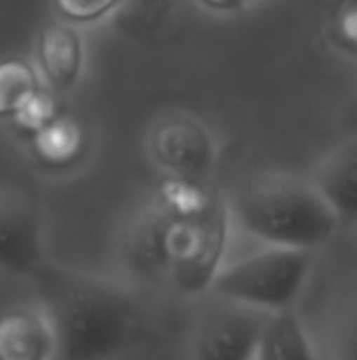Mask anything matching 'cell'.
I'll return each instance as SVG.
<instances>
[{
    "instance_id": "cell-10",
    "label": "cell",
    "mask_w": 357,
    "mask_h": 360,
    "mask_svg": "<svg viewBox=\"0 0 357 360\" xmlns=\"http://www.w3.org/2000/svg\"><path fill=\"white\" fill-rule=\"evenodd\" d=\"M38 59L48 84L59 91L72 89L78 82L84 63L80 34L67 23H48L38 40Z\"/></svg>"
},
{
    "instance_id": "cell-18",
    "label": "cell",
    "mask_w": 357,
    "mask_h": 360,
    "mask_svg": "<svg viewBox=\"0 0 357 360\" xmlns=\"http://www.w3.org/2000/svg\"><path fill=\"white\" fill-rule=\"evenodd\" d=\"M252 2H259V0H246V4H252Z\"/></svg>"
},
{
    "instance_id": "cell-9",
    "label": "cell",
    "mask_w": 357,
    "mask_h": 360,
    "mask_svg": "<svg viewBox=\"0 0 357 360\" xmlns=\"http://www.w3.org/2000/svg\"><path fill=\"white\" fill-rule=\"evenodd\" d=\"M311 179L341 221H357V135L328 152Z\"/></svg>"
},
{
    "instance_id": "cell-15",
    "label": "cell",
    "mask_w": 357,
    "mask_h": 360,
    "mask_svg": "<svg viewBox=\"0 0 357 360\" xmlns=\"http://www.w3.org/2000/svg\"><path fill=\"white\" fill-rule=\"evenodd\" d=\"M124 0H55L57 13L74 23H95L109 17Z\"/></svg>"
},
{
    "instance_id": "cell-1",
    "label": "cell",
    "mask_w": 357,
    "mask_h": 360,
    "mask_svg": "<svg viewBox=\"0 0 357 360\" xmlns=\"http://www.w3.org/2000/svg\"><path fill=\"white\" fill-rule=\"evenodd\" d=\"M231 224L229 200L206 181L166 177L122 228L120 266L141 283L200 297L225 266Z\"/></svg>"
},
{
    "instance_id": "cell-17",
    "label": "cell",
    "mask_w": 357,
    "mask_h": 360,
    "mask_svg": "<svg viewBox=\"0 0 357 360\" xmlns=\"http://www.w3.org/2000/svg\"><path fill=\"white\" fill-rule=\"evenodd\" d=\"M196 2L215 15H231L246 6V0H196Z\"/></svg>"
},
{
    "instance_id": "cell-3",
    "label": "cell",
    "mask_w": 357,
    "mask_h": 360,
    "mask_svg": "<svg viewBox=\"0 0 357 360\" xmlns=\"http://www.w3.org/2000/svg\"><path fill=\"white\" fill-rule=\"evenodd\" d=\"M229 209L240 230L267 247L314 251L343 224L314 179L292 173H263L248 179L229 200Z\"/></svg>"
},
{
    "instance_id": "cell-16",
    "label": "cell",
    "mask_w": 357,
    "mask_h": 360,
    "mask_svg": "<svg viewBox=\"0 0 357 360\" xmlns=\"http://www.w3.org/2000/svg\"><path fill=\"white\" fill-rule=\"evenodd\" d=\"M337 30L345 42H349L351 46H357V4L341 13Z\"/></svg>"
},
{
    "instance_id": "cell-12",
    "label": "cell",
    "mask_w": 357,
    "mask_h": 360,
    "mask_svg": "<svg viewBox=\"0 0 357 360\" xmlns=\"http://www.w3.org/2000/svg\"><path fill=\"white\" fill-rule=\"evenodd\" d=\"M326 329L330 359L357 360V278L337 293Z\"/></svg>"
},
{
    "instance_id": "cell-5",
    "label": "cell",
    "mask_w": 357,
    "mask_h": 360,
    "mask_svg": "<svg viewBox=\"0 0 357 360\" xmlns=\"http://www.w3.org/2000/svg\"><path fill=\"white\" fill-rule=\"evenodd\" d=\"M147 154L168 177L206 181L217 165V141L198 116L170 112L151 127Z\"/></svg>"
},
{
    "instance_id": "cell-6",
    "label": "cell",
    "mask_w": 357,
    "mask_h": 360,
    "mask_svg": "<svg viewBox=\"0 0 357 360\" xmlns=\"http://www.w3.org/2000/svg\"><path fill=\"white\" fill-rule=\"evenodd\" d=\"M42 213L19 188H0V272L34 278L44 268Z\"/></svg>"
},
{
    "instance_id": "cell-7",
    "label": "cell",
    "mask_w": 357,
    "mask_h": 360,
    "mask_svg": "<svg viewBox=\"0 0 357 360\" xmlns=\"http://www.w3.org/2000/svg\"><path fill=\"white\" fill-rule=\"evenodd\" d=\"M194 327L191 360H252L265 312L219 300Z\"/></svg>"
},
{
    "instance_id": "cell-13",
    "label": "cell",
    "mask_w": 357,
    "mask_h": 360,
    "mask_svg": "<svg viewBox=\"0 0 357 360\" xmlns=\"http://www.w3.org/2000/svg\"><path fill=\"white\" fill-rule=\"evenodd\" d=\"M40 93V80L29 61L21 57L0 61V118L23 114Z\"/></svg>"
},
{
    "instance_id": "cell-2",
    "label": "cell",
    "mask_w": 357,
    "mask_h": 360,
    "mask_svg": "<svg viewBox=\"0 0 357 360\" xmlns=\"http://www.w3.org/2000/svg\"><path fill=\"white\" fill-rule=\"evenodd\" d=\"M59 338V360H114L145 333V314L120 281L44 264L34 276Z\"/></svg>"
},
{
    "instance_id": "cell-4",
    "label": "cell",
    "mask_w": 357,
    "mask_h": 360,
    "mask_svg": "<svg viewBox=\"0 0 357 360\" xmlns=\"http://www.w3.org/2000/svg\"><path fill=\"white\" fill-rule=\"evenodd\" d=\"M311 274V251L265 247L219 272L213 295L265 314L297 306Z\"/></svg>"
},
{
    "instance_id": "cell-11",
    "label": "cell",
    "mask_w": 357,
    "mask_h": 360,
    "mask_svg": "<svg viewBox=\"0 0 357 360\" xmlns=\"http://www.w3.org/2000/svg\"><path fill=\"white\" fill-rule=\"evenodd\" d=\"M252 360H318L314 340L295 308L265 316Z\"/></svg>"
},
{
    "instance_id": "cell-14",
    "label": "cell",
    "mask_w": 357,
    "mask_h": 360,
    "mask_svg": "<svg viewBox=\"0 0 357 360\" xmlns=\"http://www.w3.org/2000/svg\"><path fill=\"white\" fill-rule=\"evenodd\" d=\"M80 148V133L72 122L55 120L40 129L36 137V150L42 154L44 160L61 165L76 156Z\"/></svg>"
},
{
    "instance_id": "cell-8",
    "label": "cell",
    "mask_w": 357,
    "mask_h": 360,
    "mask_svg": "<svg viewBox=\"0 0 357 360\" xmlns=\"http://www.w3.org/2000/svg\"><path fill=\"white\" fill-rule=\"evenodd\" d=\"M0 360H59V338L44 302L0 308Z\"/></svg>"
}]
</instances>
